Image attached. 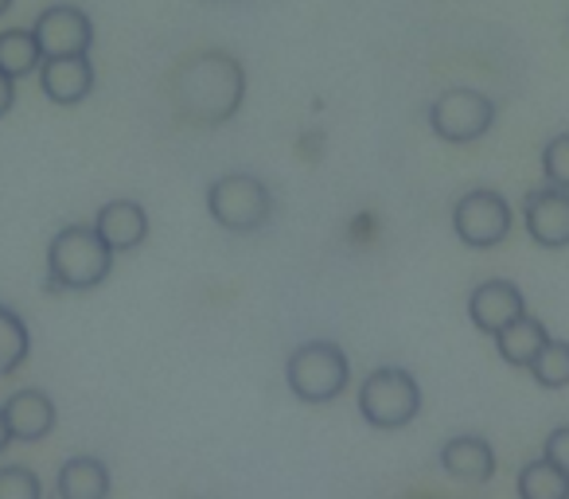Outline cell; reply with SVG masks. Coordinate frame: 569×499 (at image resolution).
Segmentation results:
<instances>
[{"mask_svg":"<svg viewBox=\"0 0 569 499\" xmlns=\"http://www.w3.org/2000/svg\"><path fill=\"white\" fill-rule=\"evenodd\" d=\"M246 98V71L230 51L207 48L172 74V106L191 126H227Z\"/></svg>","mask_w":569,"mask_h":499,"instance_id":"obj_1","label":"cell"},{"mask_svg":"<svg viewBox=\"0 0 569 499\" xmlns=\"http://www.w3.org/2000/svg\"><path fill=\"white\" fill-rule=\"evenodd\" d=\"M113 270V250L102 242V234L82 222L63 227L48 246V281L51 289H71V293H87L98 289Z\"/></svg>","mask_w":569,"mask_h":499,"instance_id":"obj_2","label":"cell"},{"mask_svg":"<svg viewBox=\"0 0 569 499\" xmlns=\"http://www.w3.org/2000/svg\"><path fill=\"white\" fill-rule=\"evenodd\" d=\"M348 379H351L348 356L328 340L301 343V348L289 356V363H284V382H289V390L309 406L336 402V398L348 390Z\"/></svg>","mask_w":569,"mask_h":499,"instance_id":"obj_3","label":"cell"},{"mask_svg":"<svg viewBox=\"0 0 569 499\" xmlns=\"http://www.w3.org/2000/svg\"><path fill=\"white\" fill-rule=\"evenodd\" d=\"M207 211L222 230L250 234V230H261L273 219V196L258 176L227 172L207 188Z\"/></svg>","mask_w":569,"mask_h":499,"instance_id":"obj_4","label":"cell"},{"mask_svg":"<svg viewBox=\"0 0 569 499\" xmlns=\"http://www.w3.org/2000/svg\"><path fill=\"white\" fill-rule=\"evenodd\" d=\"M359 413L375 429H402L421 413V387L402 367H379L359 387Z\"/></svg>","mask_w":569,"mask_h":499,"instance_id":"obj_5","label":"cell"},{"mask_svg":"<svg viewBox=\"0 0 569 499\" xmlns=\"http://www.w3.org/2000/svg\"><path fill=\"white\" fill-rule=\"evenodd\" d=\"M496 126V102L480 90H445L429 106V129L449 144L480 141Z\"/></svg>","mask_w":569,"mask_h":499,"instance_id":"obj_6","label":"cell"},{"mask_svg":"<svg viewBox=\"0 0 569 499\" xmlns=\"http://www.w3.org/2000/svg\"><path fill=\"white\" fill-rule=\"evenodd\" d=\"M511 203H507L499 191L491 188H476L468 196L457 199L452 207V230L465 246L472 250H491L511 234Z\"/></svg>","mask_w":569,"mask_h":499,"instance_id":"obj_7","label":"cell"},{"mask_svg":"<svg viewBox=\"0 0 569 499\" xmlns=\"http://www.w3.org/2000/svg\"><path fill=\"white\" fill-rule=\"evenodd\" d=\"M32 32L43 48V59L90 56V43H94V24L74 4H51V9H43L40 20L32 24Z\"/></svg>","mask_w":569,"mask_h":499,"instance_id":"obj_8","label":"cell"},{"mask_svg":"<svg viewBox=\"0 0 569 499\" xmlns=\"http://www.w3.org/2000/svg\"><path fill=\"white\" fill-rule=\"evenodd\" d=\"M522 222L527 234L542 250H566L569 246V191L561 188H535L522 199Z\"/></svg>","mask_w":569,"mask_h":499,"instance_id":"obj_9","label":"cell"},{"mask_svg":"<svg viewBox=\"0 0 569 499\" xmlns=\"http://www.w3.org/2000/svg\"><path fill=\"white\" fill-rule=\"evenodd\" d=\"M522 312H527V301H522L519 286H511V281H483V286H476L472 297H468V317L488 336H499L511 320H519Z\"/></svg>","mask_w":569,"mask_h":499,"instance_id":"obj_10","label":"cell"},{"mask_svg":"<svg viewBox=\"0 0 569 499\" xmlns=\"http://www.w3.org/2000/svg\"><path fill=\"white\" fill-rule=\"evenodd\" d=\"M40 87L56 106H79L94 90V63H90V56L43 59Z\"/></svg>","mask_w":569,"mask_h":499,"instance_id":"obj_11","label":"cell"},{"mask_svg":"<svg viewBox=\"0 0 569 499\" xmlns=\"http://www.w3.org/2000/svg\"><path fill=\"white\" fill-rule=\"evenodd\" d=\"M94 230L113 255H126L149 238V211L137 199H113L94 214Z\"/></svg>","mask_w":569,"mask_h":499,"instance_id":"obj_12","label":"cell"},{"mask_svg":"<svg viewBox=\"0 0 569 499\" xmlns=\"http://www.w3.org/2000/svg\"><path fill=\"white\" fill-rule=\"evenodd\" d=\"M4 418H9L12 441H43L56 429V402L43 390H17L4 402Z\"/></svg>","mask_w":569,"mask_h":499,"instance_id":"obj_13","label":"cell"},{"mask_svg":"<svg viewBox=\"0 0 569 499\" xmlns=\"http://www.w3.org/2000/svg\"><path fill=\"white\" fill-rule=\"evenodd\" d=\"M441 468L452 476V480L465 483H488L496 476V452L483 437H452L449 445L441 449Z\"/></svg>","mask_w":569,"mask_h":499,"instance_id":"obj_14","label":"cell"},{"mask_svg":"<svg viewBox=\"0 0 569 499\" xmlns=\"http://www.w3.org/2000/svg\"><path fill=\"white\" fill-rule=\"evenodd\" d=\"M110 468L98 457H71L56 476V499H106Z\"/></svg>","mask_w":569,"mask_h":499,"instance_id":"obj_15","label":"cell"},{"mask_svg":"<svg viewBox=\"0 0 569 499\" xmlns=\"http://www.w3.org/2000/svg\"><path fill=\"white\" fill-rule=\"evenodd\" d=\"M546 343H550V336H546L542 320L527 317V312H522L519 320H511V325L496 336L499 356H503V363H511V367H530Z\"/></svg>","mask_w":569,"mask_h":499,"instance_id":"obj_16","label":"cell"},{"mask_svg":"<svg viewBox=\"0 0 569 499\" xmlns=\"http://www.w3.org/2000/svg\"><path fill=\"white\" fill-rule=\"evenodd\" d=\"M43 67V48L36 40L32 28H9L0 32V71L9 79H24V74Z\"/></svg>","mask_w":569,"mask_h":499,"instance_id":"obj_17","label":"cell"},{"mask_svg":"<svg viewBox=\"0 0 569 499\" xmlns=\"http://www.w3.org/2000/svg\"><path fill=\"white\" fill-rule=\"evenodd\" d=\"M519 499H569V472L553 460H530L519 472Z\"/></svg>","mask_w":569,"mask_h":499,"instance_id":"obj_18","label":"cell"},{"mask_svg":"<svg viewBox=\"0 0 569 499\" xmlns=\"http://www.w3.org/2000/svg\"><path fill=\"white\" fill-rule=\"evenodd\" d=\"M28 351H32V336L28 325L20 320V312H12L9 305H0V379L28 363Z\"/></svg>","mask_w":569,"mask_h":499,"instance_id":"obj_19","label":"cell"},{"mask_svg":"<svg viewBox=\"0 0 569 499\" xmlns=\"http://www.w3.org/2000/svg\"><path fill=\"white\" fill-rule=\"evenodd\" d=\"M530 375H535L538 387L546 390H561L569 387V343L566 340H550L542 351H538V359L527 367Z\"/></svg>","mask_w":569,"mask_h":499,"instance_id":"obj_20","label":"cell"},{"mask_svg":"<svg viewBox=\"0 0 569 499\" xmlns=\"http://www.w3.org/2000/svg\"><path fill=\"white\" fill-rule=\"evenodd\" d=\"M0 499H43L40 476L24 465L0 468Z\"/></svg>","mask_w":569,"mask_h":499,"instance_id":"obj_21","label":"cell"},{"mask_svg":"<svg viewBox=\"0 0 569 499\" xmlns=\"http://www.w3.org/2000/svg\"><path fill=\"white\" fill-rule=\"evenodd\" d=\"M542 176H546V183L569 191V133H558V137H550V141H546Z\"/></svg>","mask_w":569,"mask_h":499,"instance_id":"obj_22","label":"cell"},{"mask_svg":"<svg viewBox=\"0 0 569 499\" xmlns=\"http://www.w3.org/2000/svg\"><path fill=\"white\" fill-rule=\"evenodd\" d=\"M542 457H546V460H553V465H558L561 472H569V426H558L550 437H546Z\"/></svg>","mask_w":569,"mask_h":499,"instance_id":"obj_23","label":"cell"},{"mask_svg":"<svg viewBox=\"0 0 569 499\" xmlns=\"http://www.w3.org/2000/svg\"><path fill=\"white\" fill-rule=\"evenodd\" d=\"M12 102H17V79H9V74L0 71V118L12 110Z\"/></svg>","mask_w":569,"mask_h":499,"instance_id":"obj_24","label":"cell"},{"mask_svg":"<svg viewBox=\"0 0 569 499\" xmlns=\"http://www.w3.org/2000/svg\"><path fill=\"white\" fill-rule=\"evenodd\" d=\"M12 441V429H9V418H4V406H0V452L9 449Z\"/></svg>","mask_w":569,"mask_h":499,"instance_id":"obj_25","label":"cell"},{"mask_svg":"<svg viewBox=\"0 0 569 499\" xmlns=\"http://www.w3.org/2000/svg\"><path fill=\"white\" fill-rule=\"evenodd\" d=\"M9 9H12V0H0V17H4Z\"/></svg>","mask_w":569,"mask_h":499,"instance_id":"obj_26","label":"cell"}]
</instances>
